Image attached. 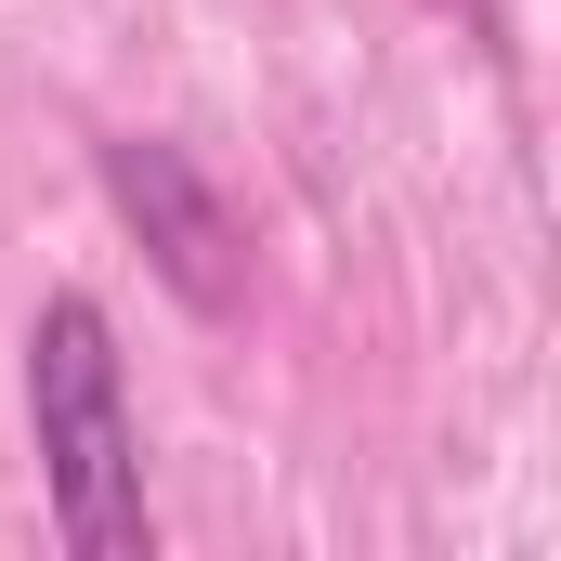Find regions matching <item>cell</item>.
Wrapping results in <instances>:
<instances>
[{
    "label": "cell",
    "instance_id": "cell-1",
    "mask_svg": "<svg viewBox=\"0 0 561 561\" xmlns=\"http://www.w3.org/2000/svg\"><path fill=\"white\" fill-rule=\"evenodd\" d=\"M13 353H26L13 379H26V444H39L53 536L79 561H144L157 496H144V419H131V366H118V313L92 287H53Z\"/></svg>",
    "mask_w": 561,
    "mask_h": 561
},
{
    "label": "cell",
    "instance_id": "cell-2",
    "mask_svg": "<svg viewBox=\"0 0 561 561\" xmlns=\"http://www.w3.org/2000/svg\"><path fill=\"white\" fill-rule=\"evenodd\" d=\"M92 183H105L118 236L144 249V275L170 287L196 327H236V313H249V222H236V196H222L170 131H105L92 144Z\"/></svg>",
    "mask_w": 561,
    "mask_h": 561
}]
</instances>
